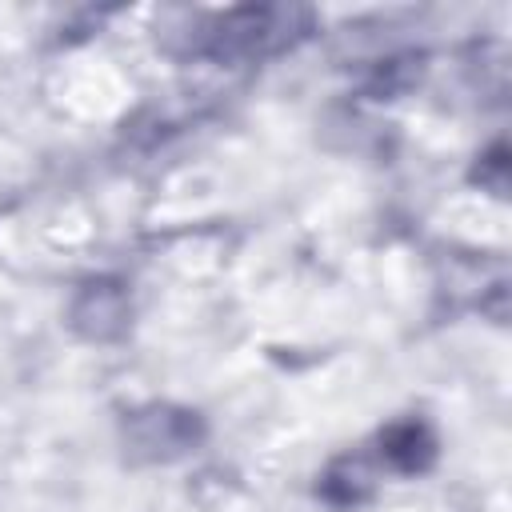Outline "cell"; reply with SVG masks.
<instances>
[{
	"label": "cell",
	"mask_w": 512,
	"mask_h": 512,
	"mask_svg": "<svg viewBox=\"0 0 512 512\" xmlns=\"http://www.w3.org/2000/svg\"><path fill=\"white\" fill-rule=\"evenodd\" d=\"M320 496H324L328 504H340V508L368 500V496H372V468H368L360 456H340V460H332V464L324 468V476H320Z\"/></svg>",
	"instance_id": "cell-5"
},
{
	"label": "cell",
	"mask_w": 512,
	"mask_h": 512,
	"mask_svg": "<svg viewBox=\"0 0 512 512\" xmlns=\"http://www.w3.org/2000/svg\"><path fill=\"white\" fill-rule=\"evenodd\" d=\"M380 456L396 472H424L436 460V436L424 420H396L380 432Z\"/></svg>",
	"instance_id": "cell-4"
},
{
	"label": "cell",
	"mask_w": 512,
	"mask_h": 512,
	"mask_svg": "<svg viewBox=\"0 0 512 512\" xmlns=\"http://www.w3.org/2000/svg\"><path fill=\"white\" fill-rule=\"evenodd\" d=\"M312 24L308 8H280V4H252V8H236L224 12L220 20L208 24V56L220 60H252V56H268L280 52L288 44H296Z\"/></svg>",
	"instance_id": "cell-1"
},
{
	"label": "cell",
	"mask_w": 512,
	"mask_h": 512,
	"mask_svg": "<svg viewBox=\"0 0 512 512\" xmlns=\"http://www.w3.org/2000/svg\"><path fill=\"white\" fill-rule=\"evenodd\" d=\"M128 320H132L128 288L120 280H112V276L80 284L72 304H68V324L76 328V336L96 340V344L120 340L128 332Z\"/></svg>",
	"instance_id": "cell-3"
},
{
	"label": "cell",
	"mask_w": 512,
	"mask_h": 512,
	"mask_svg": "<svg viewBox=\"0 0 512 512\" xmlns=\"http://www.w3.org/2000/svg\"><path fill=\"white\" fill-rule=\"evenodd\" d=\"M204 440V420L176 404H148L124 420V448L132 460L168 464Z\"/></svg>",
	"instance_id": "cell-2"
}]
</instances>
